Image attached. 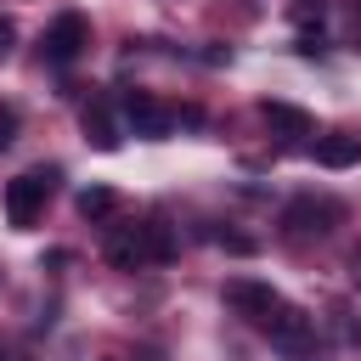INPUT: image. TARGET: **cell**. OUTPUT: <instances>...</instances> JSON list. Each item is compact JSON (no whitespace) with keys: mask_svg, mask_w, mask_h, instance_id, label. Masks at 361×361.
Returning <instances> with one entry per match:
<instances>
[{"mask_svg":"<svg viewBox=\"0 0 361 361\" xmlns=\"http://www.w3.org/2000/svg\"><path fill=\"white\" fill-rule=\"evenodd\" d=\"M293 51H299V56H327V39H322V28H316V34L305 28V34L293 39Z\"/></svg>","mask_w":361,"mask_h":361,"instance_id":"14","label":"cell"},{"mask_svg":"<svg viewBox=\"0 0 361 361\" xmlns=\"http://www.w3.org/2000/svg\"><path fill=\"white\" fill-rule=\"evenodd\" d=\"M355 282H361V271H355Z\"/></svg>","mask_w":361,"mask_h":361,"instance_id":"16","label":"cell"},{"mask_svg":"<svg viewBox=\"0 0 361 361\" xmlns=\"http://www.w3.org/2000/svg\"><path fill=\"white\" fill-rule=\"evenodd\" d=\"M0 361H6V355H0Z\"/></svg>","mask_w":361,"mask_h":361,"instance_id":"17","label":"cell"},{"mask_svg":"<svg viewBox=\"0 0 361 361\" xmlns=\"http://www.w3.org/2000/svg\"><path fill=\"white\" fill-rule=\"evenodd\" d=\"M102 254H107V265H118V271L152 265V254H147V220H141V226H113L107 243H102Z\"/></svg>","mask_w":361,"mask_h":361,"instance_id":"6","label":"cell"},{"mask_svg":"<svg viewBox=\"0 0 361 361\" xmlns=\"http://www.w3.org/2000/svg\"><path fill=\"white\" fill-rule=\"evenodd\" d=\"M147 254H152V265L175 259V237H169V226H152V220H147Z\"/></svg>","mask_w":361,"mask_h":361,"instance_id":"12","label":"cell"},{"mask_svg":"<svg viewBox=\"0 0 361 361\" xmlns=\"http://www.w3.org/2000/svg\"><path fill=\"white\" fill-rule=\"evenodd\" d=\"M288 11H293V23H322L327 17V0H293Z\"/></svg>","mask_w":361,"mask_h":361,"instance_id":"13","label":"cell"},{"mask_svg":"<svg viewBox=\"0 0 361 361\" xmlns=\"http://www.w3.org/2000/svg\"><path fill=\"white\" fill-rule=\"evenodd\" d=\"M85 45H90V23H85L79 11H62V17L45 28V62H56V68H68Z\"/></svg>","mask_w":361,"mask_h":361,"instance_id":"4","label":"cell"},{"mask_svg":"<svg viewBox=\"0 0 361 361\" xmlns=\"http://www.w3.org/2000/svg\"><path fill=\"white\" fill-rule=\"evenodd\" d=\"M113 209H118V192H113V186H85V192H79V214H85V220H107Z\"/></svg>","mask_w":361,"mask_h":361,"instance_id":"11","label":"cell"},{"mask_svg":"<svg viewBox=\"0 0 361 361\" xmlns=\"http://www.w3.org/2000/svg\"><path fill=\"white\" fill-rule=\"evenodd\" d=\"M11 39H17V23H11V17H0V51H6Z\"/></svg>","mask_w":361,"mask_h":361,"instance_id":"15","label":"cell"},{"mask_svg":"<svg viewBox=\"0 0 361 361\" xmlns=\"http://www.w3.org/2000/svg\"><path fill=\"white\" fill-rule=\"evenodd\" d=\"M226 305H231L237 316H248V322L259 327V322H265V316H271V310H276L282 299H276V293H271L265 282H226Z\"/></svg>","mask_w":361,"mask_h":361,"instance_id":"7","label":"cell"},{"mask_svg":"<svg viewBox=\"0 0 361 361\" xmlns=\"http://www.w3.org/2000/svg\"><path fill=\"white\" fill-rule=\"evenodd\" d=\"M361 158V135H322L316 141V164L322 169H350Z\"/></svg>","mask_w":361,"mask_h":361,"instance_id":"9","label":"cell"},{"mask_svg":"<svg viewBox=\"0 0 361 361\" xmlns=\"http://www.w3.org/2000/svg\"><path fill=\"white\" fill-rule=\"evenodd\" d=\"M51 186H56V169H28V175H17V180L6 186V220H11V226H34L39 209H45V197H51Z\"/></svg>","mask_w":361,"mask_h":361,"instance_id":"1","label":"cell"},{"mask_svg":"<svg viewBox=\"0 0 361 361\" xmlns=\"http://www.w3.org/2000/svg\"><path fill=\"white\" fill-rule=\"evenodd\" d=\"M338 220H344V203H338V197H310V192H305V197H293V203L282 209V226H288V231H305V237H310V231L327 237Z\"/></svg>","mask_w":361,"mask_h":361,"instance_id":"3","label":"cell"},{"mask_svg":"<svg viewBox=\"0 0 361 361\" xmlns=\"http://www.w3.org/2000/svg\"><path fill=\"white\" fill-rule=\"evenodd\" d=\"M259 333H265L282 355H305V350L316 344V322H310L299 305H276V310L259 322Z\"/></svg>","mask_w":361,"mask_h":361,"instance_id":"2","label":"cell"},{"mask_svg":"<svg viewBox=\"0 0 361 361\" xmlns=\"http://www.w3.org/2000/svg\"><path fill=\"white\" fill-rule=\"evenodd\" d=\"M118 107H124V124H130L135 135H147V141H164V135L175 130V118H180V113H169L164 102H152V96H141V90H130Z\"/></svg>","mask_w":361,"mask_h":361,"instance_id":"5","label":"cell"},{"mask_svg":"<svg viewBox=\"0 0 361 361\" xmlns=\"http://www.w3.org/2000/svg\"><path fill=\"white\" fill-rule=\"evenodd\" d=\"M85 141H90V147H102V152H113V147H118V124H113V107H107L102 96L85 107Z\"/></svg>","mask_w":361,"mask_h":361,"instance_id":"8","label":"cell"},{"mask_svg":"<svg viewBox=\"0 0 361 361\" xmlns=\"http://www.w3.org/2000/svg\"><path fill=\"white\" fill-rule=\"evenodd\" d=\"M259 118L276 124V130H288V135H310V130H316L310 113H299V107H288V102H259Z\"/></svg>","mask_w":361,"mask_h":361,"instance_id":"10","label":"cell"}]
</instances>
